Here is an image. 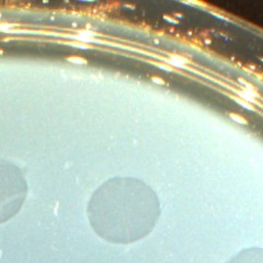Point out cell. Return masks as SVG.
I'll return each mask as SVG.
<instances>
[{
    "instance_id": "1",
    "label": "cell",
    "mask_w": 263,
    "mask_h": 263,
    "mask_svg": "<svg viewBox=\"0 0 263 263\" xmlns=\"http://www.w3.org/2000/svg\"><path fill=\"white\" fill-rule=\"evenodd\" d=\"M228 263H263V251L254 249L246 250L232 258Z\"/></svg>"
},
{
    "instance_id": "6",
    "label": "cell",
    "mask_w": 263,
    "mask_h": 263,
    "mask_svg": "<svg viewBox=\"0 0 263 263\" xmlns=\"http://www.w3.org/2000/svg\"><path fill=\"white\" fill-rule=\"evenodd\" d=\"M151 81L155 82V83H157V84H164V81L162 80V79L159 78V77H156V76H153V77H151Z\"/></svg>"
},
{
    "instance_id": "5",
    "label": "cell",
    "mask_w": 263,
    "mask_h": 263,
    "mask_svg": "<svg viewBox=\"0 0 263 263\" xmlns=\"http://www.w3.org/2000/svg\"><path fill=\"white\" fill-rule=\"evenodd\" d=\"M155 65L157 66V67H159V68H161V69H164V70H167V71H172L173 69L171 68V67H169V66H167V65H164V64H159V63H155Z\"/></svg>"
},
{
    "instance_id": "2",
    "label": "cell",
    "mask_w": 263,
    "mask_h": 263,
    "mask_svg": "<svg viewBox=\"0 0 263 263\" xmlns=\"http://www.w3.org/2000/svg\"><path fill=\"white\" fill-rule=\"evenodd\" d=\"M170 59L173 62H176V63H178V64H181L183 66L190 63V61L188 58H185V57H183V56H180V55H177V54H170Z\"/></svg>"
},
{
    "instance_id": "8",
    "label": "cell",
    "mask_w": 263,
    "mask_h": 263,
    "mask_svg": "<svg viewBox=\"0 0 263 263\" xmlns=\"http://www.w3.org/2000/svg\"><path fill=\"white\" fill-rule=\"evenodd\" d=\"M262 62H263V58H262Z\"/></svg>"
},
{
    "instance_id": "4",
    "label": "cell",
    "mask_w": 263,
    "mask_h": 263,
    "mask_svg": "<svg viewBox=\"0 0 263 263\" xmlns=\"http://www.w3.org/2000/svg\"><path fill=\"white\" fill-rule=\"evenodd\" d=\"M229 118L231 120H233L235 122L239 123V124H242V125L248 124V122H247L246 119H243L242 116H240V115H238V114H236V113H229Z\"/></svg>"
},
{
    "instance_id": "7",
    "label": "cell",
    "mask_w": 263,
    "mask_h": 263,
    "mask_svg": "<svg viewBox=\"0 0 263 263\" xmlns=\"http://www.w3.org/2000/svg\"><path fill=\"white\" fill-rule=\"evenodd\" d=\"M164 20H167V21H169V22H171V23H174V24H177L178 23V20H176V19H173L172 17H169V15H164Z\"/></svg>"
},
{
    "instance_id": "3",
    "label": "cell",
    "mask_w": 263,
    "mask_h": 263,
    "mask_svg": "<svg viewBox=\"0 0 263 263\" xmlns=\"http://www.w3.org/2000/svg\"><path fill=\"white\" fill-rule=\"evenodd\" d=\"M231 99H233L236 101L238 104H240L241 106H243V107H246V109H248V110H251V111H254V106L252 105V104H250V103H248V102H246V101H243V100H241L240 98H237V97H233V96H231Z\"/></svg>"
}]
</instances>
